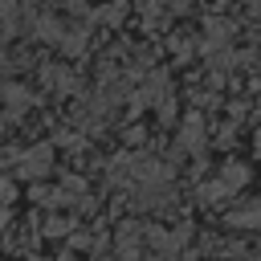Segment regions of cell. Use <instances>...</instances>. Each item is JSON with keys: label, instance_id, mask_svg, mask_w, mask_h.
<instances>
[{"label": "cell", "instance_id": "6da1fadb", "mask_svg": "<svg viewBox=\"0 0 261 261\" xmlns=\"http://www.w3.org/2000/svg\"><path fill=\"white\" fill-rule=\"evenodd\" d=\"M20 175H45L49 171V147H37V151H29L24 159H20V167H16Z\"/></svg>", "mask_w": 261, "mask_h": 261}, {"label": "cell", "instance_id": "7a4b0ae2", "mask_svg": "<svg viewBox=\"0 0 261 261\" xmlns=\"http://www.w3.org/2000/svg\"><path fill=\"white\" fill-rule=\"evenodd\" d=\"M228 220H232V224H245V228H261V200L249 204V208H241V212H232Z\"/></svg>", "mask_w": 261, "mask_h": 261}, {"label": "cell", "instance_id": "3957f363", "mask_svg": "<svg viewBox=\"0 0 261 261\" xmlns=\"http://www.w3.org/2000/svg\"><path fill=\"white\" fill-rule=\"evenodd\" d=\"M220 179H224V188L232 192V188H241V184L249 179V171H245V163H232V167H224V175H220Z\"/></svg>", "mask_w": 261, "mask_h": 261}, {"label": "cell", "instance_id": "277c9868", "mask_svg": "<svg viewBox=\"0 0 261 261\" xmlns=\"http://www.w3.org/2000/svg\"><path fill=\"white\" fill-rule=\"evenodd\" d=\"M12 12H16V4L12 0H0V37L12 29Z\"/></svg>", "mask_w": 261, "mask_h": 261}, {"label": "cell", "instance_id": "5b68a950", "mask_svg": "<svg viewBox=\"0 0 261 261\" xmlns=\"http://www.w3.org/2000/svg\"><path fill=\"white\" fill-rule=\"evenodd\" d=\"M249 12H253V16L261 20V0H249Z\"/></svg>", "mask_w": 261, "mask_h": 261}, {"label": "cell", "instance_id": "8992f818", "mask_svg": "<svg viewBox=\"0 0 261 261\" xmlns=\"http://www.w3.org/2000/svg\"><path fill=\"white\" fill-rule=\"evenodd\" d=\"M257 155H261V130H257Z\"/></svg>", "mask_w": 261, "mask_h": 261}]
</instances>
